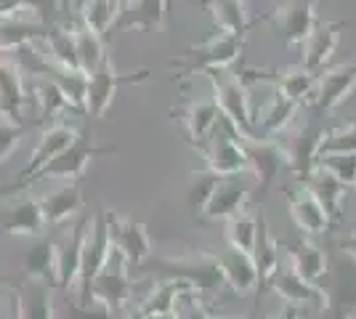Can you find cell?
I'll return each mask as SVG.
<instances>
[{
    "mask_svg": "<svg viewBox=\"0 0 356 319\" xmlns=\"http://www.w3.org/2000/svg\"><path fill=\"white\" fill-rule=\"evenodd\" d=\"M205 75L213 83V101L218 106L221 117L242 138H252V109L250 96H248V85L245 77L237 75L232 67H221V69H208Z\"/></svg>",
    "mask_w": 356,
    "mask_h": 319,
    "instance_id": "1",
    "label": "cell"
},
{
    "mask_svg": "<svg viewBox=\"0 0 356 319\" xmlns=\"http://www.w3.org/2000/svg\"><path fill=\"white\" fill-rule=\"evenodd\" d=\"M128 261L120 256L118 250H109V259L102 266V272L90 279L86 298L80 301V309H90V304H99L109 314H115L120 309H125L131 298V272H128Z\"/></svg>",
    "mask_w": 356,
    "mask_h": 319,
    "instance_id": "2",
    "label": "cell"
},
{
    "mask_svg": "<svg viewBox=\"0 0 356 319\" xmlns=\"http://www.w3.org/2000/svg\"><path fill=\"white\" fill-rule=\"evenodd\" d=\"M160 269L170 274V279L186 282L197 295L218 293L226 285L221 263L216 259V253H210V250H192V253H184L176 259H163Z\"/></svg>",
    "mask_w": 356,
    "mask_h": 319,
    "instance_id": "3",
    "label": "cell"
},
{
    "mask_svg": "<svg viewBox=\"0 0 356 319\" xmlns=\"http://www.w3.org/2000/svg\"><path fill=\"white\" fill-rule=\"evenodd\" d=\"M242 56V38L232 32H216L205 43L192 46L181 59L173 64L178 67V77H189L194 72H208V69H221L232 67Z\"/></svg>",
    "mask_w": 356,
    "mask_h": 319,
    "instance_id": "4",
    "label": "cell"
},
{
    "mask_svg": "<svg viewBox=\"0 0 356 319\" xmlns=\"http://www.w3.org/2000/svg\"><path fill=\"white\" fill-rule=\"evenodd\" d=\"M202 152H205V173L210 176L223 179V176H242L248 170L242 136L223 117L213 128L208 141L202 144Z\"/></svg>",
    "mask_w": 356,
    "mask_h": 319,
    "instance_id": "5",
    "label": "cell"
},
{
    "mask_svg": "<svg viewBox=\"0 0 356 319\" xmlns=\"http://www.w3.org/2000/svg\"><path fill=\"white\" fill-rule=\"evenodd\" d=\"M77 138H80L77 128L67 125V122H54V125H48V128L43 131V136L38 138L35 149H32L30 163L19 170V176L14 179V183L0 186V197L14 195V192H22V189H24V183L30 181V179L38 173V170H40V167L48 165L54 157H59L64 149H70Z\"/></svg>",
    "mask_w": 356,
    "mask_h": 319,
    "instance_id": "6",
    "label": "cell"
},
{
    "mask_svg": "<svg viewBox=\"0 0 356 319\" xmlns=\"http://www.w3.org/2000/svg\"><path fill=\"white\" fill-rule=\"evenodd\" d=\"M112 152H115V147H99V144H93L88 138H77L70 149H64L59 157H54L48 165L40 167L30 181L24 183V189L38 181H77V179L86 173V167L90 165L93 157H99V154H112ZM24 189H22V192H24Z\"/></svg>",
    "mask_w": 356,
    "mask_h": 319,
    "instance_id": "7",
    "label": "cell"
},
{
    "mask_svg": "<svg viewBox=\"0 0 356 319\" xmlns=\"http://www.w3.org/2000/svg\"><path fill=\"white\" fill-rule=\"evenodd\" d=\"M149 77V69H138L134 75H120L115 69L112 59L106 56L93 72L88 75L86 83V115L90 117H104L106 109L112 106L115 96H118L120 85H128V83H144Z\"/></svg>",
    "mask_w": 356,
    "mask_h": 319,
    "instance_id": "8",
    "label": "cell"
},
{
    "mask_svg": "<svg viewBox=\"0 0 356 319\" xmlns=\"http://www.w3.org/2000/svg\"><path fill=\"white\" fill-rule=\"evenodd\" d=\"M322 136H325V128H322L319 117H309L287 141H280L284 149V163L293 170V176L298 179V183L306 181L309 173L316 167Z\"/></svg>",
    "mask_w": 356,
    "mask_h": 319,
    "instance_id": "9",
    "label": "cell"
},
{
    "mask_svg": "<svg viewBox=\"0 0 356 319\" xmlns=\"http://www.w3.org/2000/svg\"><path fill=\"white\" fill-rule=\"evenodd\" d=\"M93 215H80L74 221L72 231L64 245H56V256H54V285L64 293H72L74 285L80 282V269H83V247L88 237V227Z\"/></svg>",
    "mask_w": 356,
    "mask_h": 319,
    "instance_id": "10",
    "label": "cell"
},
{
    "mask_svg": "<svg viewBox=\"0 0 356 319\" xmlns=\"http://www.w3.org/2000/svg\"><path fill=\"white\" fill-rule=\"evenodd\" d=\"M242 149L248 157V170H252L255 176V189L266 195L268 186L282 173V167H287L280 138H242Z\"/></svg>",
    "mask_w": 356,
    "mask_h": 319,
    "instance_id": "11",
    "label": "cell"
},
{
    "mask_svg": "<svg viewBox=\"0 0 356 319\" xmlns=\"http://www.w3.org/2000/svg\"><path fill=\"white\" fill-rule=\"evenodd\" d=\"M104 218H106V229H109V243H112V247L128 261V266H141L152 256V240H149L144 224L109 211H104Z\"/></svg>",
    "mask_w": 356,
    "mask_h": 319,
    "instance_id": "12",
    "label": "cell"
},
{
    "mask_svg": "<svg viewBox=\"0 0 356 319\" xmlns=\"http://www.w3.org/2000/svg\"><path fill=\"white\" fill-rule=\"evenodd\" d=\"M316 3L319 0H284L282 6L268 16L274 22V27L282 32L284 46H303L306 38L319 22L316 14Z\"/></svg>",
    "mask_w": 356,
    "mask_h": 319,
    "instance_id": "13",
    "label": "cell"
},
{
    "mask_svg": "<svg viewBox=\"0 0 356 319\" xmlns=\"http://www.w3.org/2000/svg\"><path fill=\"white\" fill-rule=\"evenodd\" d=\"M250 195L252 186L248 181H239V176H223V179H216V186L200 213L210 221H226L237 213L248 211Z\"/></svg>",
    "mask_w": 356,
    "mask_h": 319,
    "instance_id": "14",
    "label": "cell"
},
{
    "mask_svg": "<svg viewBox=\"0 0 356 319\" xmlns=\"http://www.w3.org/2000/svg\"><path fill=\"white\" fill-rule=\"evenodd\" d=\"M268 288H274L280 298L293 306H312L316 311H327V304H330L327 290L314 282H306L290 263L277 269V274L268 279Z\"/></svg>",
    "mask_w": 356,
    "mask_h": 319,
    "instance_id": "15",
    "label": "cell"
},
{
    "mask_svg": "<svg viewBox=\"0 0 356 319\" xmlns=\"http://www.w3.org/2000/svg\"><path fill=\"white\" fill-rule=\"evenodd\" d=\"M43 231L45 218L40 211V197L24 195L0 211V234L6 237H40Z\"/></svg>",
    "mask_w": 356,
    "mask_h": 319,
    "instance_id": "16",
    "label": "cell"
},
{
    "mask_svg": "<svg viewBox=\"0 0 356 319\" xmlns=\"http://www.w3.org/2000/svg\"><path fill=\"white\" fill-rule=\"evenodd\" d=\"M287 202H290V215L303 234L319 237V234H327L332 229V218L327 215L322 202L314 197L306 183H298L293 189H287Z\"/></svg>",
    "mask_w": 356,
    "mask_h": 319,
    "instance_id": "17",
    "label": "cell"
},
{
    "mask_svg": "<svg viewBox=\"0 0 356 319\" xmlns=\"http://www.w3.org/2000/svg\"><path fill=\"white\" fill-rule=\"evenodd\" d=\"M165 11H168V0H125V6L115 16L109 32H157L165 24ZM106 32V35H109Z\"/></svg>",
    "mask_w": 356,
    "mask_h": 319,
    "instance_id": "18",
    "label": "cell"
},
{
    "mask_svg": "<svg viewBox=\"0 0 356 319\" xmlns=\"http://www.w3.org/2000/svg\"><path fill=\"white\" fill-rule=\"evenodd\" d=\"M109 229H106L104 211H99L90 218L88 237H86V247H83V269H80V301L86 298V290H88L90 279L102 272V266L109 259Z\"/></svg>",
    "mask_w": 356,
    "mask_h": 319,
    "instance_id": "19",
    "label": "cell"
},
{
    "mask_svg": "<svg viewBox=\"0 0 356 319\" xmlns=\"http://www.w3.org/2000/svg\"><path fill=\"white\" fill-rule=\"evenodd\" d=\"M356 88V64H341L332 69H322L316 77V112H330L341 106Z\"/></svg>",
    "mask_w": 356,
    "mask_h": 319,
    "instance_id": "20",
    "label": "cell"
},
{
    "mask_svg": "<svg viewBox=\"0 0 356 319\" xmlns=\"http://www.w3.org/2000/svg\"><path fill=\"white\" fill-rule=\"evenodd\" d=\"M216 259L221 263L223 282L234 290L237 295H250V293H261V279H258V269L252 263L250 253H242L237 247H223L221 253H216Z\"/></svg>",
    "mask_w": 356,
    "mask_h": 319,
    "instance_id": "21",
    "label": "cell"
},
{
    "mask_svg": "<svg viewBox=\"0 0 356 319\" xmlns=\"http://www.w3.org/2000/svg\"><path fill=\"white\" fill-rule=\"evenodd\" d=\"M346 27V22H316V27L312 30V35L306 38V43H303V67L314 72V75H319L322 69H325V64L332 59V54H335V48H338V40H341V30Z\"/></svg>",
    "mask_w": 356,
    "mask_h": 319,
    "instance_id": "22",
    "label": "cell"
},
{
    "mask_svg": "<svg viewBox=\"0 0 356 319\" xmlns=\"http://www.w3.org/2000/svg\"><path fill=\"white\" fill-rule=\"evenodd\" d=\"M54 282L27 277L22 288L14 290V301L19 306V314L24 319H56L54 311Z\"/></svg>",
    "mask_w": 356,
    "mask_h": 319,
    "instance_id": "23",
    "label": "cell"
},
{
    "mask_svg": "<svg viewBox=\"0 0 356 319\" xmlns=\"http://www.w3.org/2000/svg\"><path fill=\"white\" fill-rule=\"evenodd\" d=\"M27 106V85L22 67L11 59H0V117L22 122Z\"/></svg>",
    "mask_w": 356,
    "mask_h": 319,
    "instance_id": "24",
    "label": "cell"
},
{
    "mask_svg": "<svg viewBox=\"0 0 356 319\" xmlns=\"http://www.w3.org/2000/svg\"><path fill=\"white\" fill-rule=\"evenodd\" d=\"M298 109H300V104H296L293 99H287L284 93H280L274 88L268 104L264 106V112H261V117L252 120V133L258 138L282 136L284 131L293 125V120H296Z\"/></svg>",
    "mask_w": 356,
    "mask_h": 319,
    "instance_id": "25",
    "label": "cell"
},
{
    "mask_svg": "<svg viewBox=\"0 0 356 319\" xmlns=\"http://www.w3.org/2000/svg\"><path fill=\"white\" fill-rule=\"evenodd\" d=\"M218 120H221V112H218L213 99H197V101L186 104L178 112V122H181L184 133L189 136L194 147H202L208 141Z\"/></svg>",
    "mask_w": 356,
    "mask_h": 319,
    "instance_id": "26",
    "label": "cell"
},
{
    "mask_svg": "<svg viewBox=\"0 0 356 319\" xmlns=\"http://www.w3.org/2000/svg\"><path fill=\"white\" fill-rule=\"evenodd\" d=\"M250 259L258 269V279L261 285H268V279L277 274V269L282 266V247L277 243V237L271 234L266 221V213H258V231H255V243H252Z\"/></svg>",
    "mask_w": 356,
    "mask_h": 319,
    "instance_id": "27",
    "label": "cell"
},
{
    "mask_svg": "<svg viewBox=\"0 0 356 319\" xmlns=\"http://www.w3.org/2000/svg\"><path fill=\"white\" fill-rule=\"evenodd\" d=\"M40 211H43L45 227H61L72 221L77 213L83 211V192L74 181H67L64 186L48 192L40 197Z\"/></svg>",
    "mask_w": 356,
    "mask_h": 319,
    "instance_id": "28",
    "label": "cell"
},
{
    "mask_svg": "<svg viewBox=\"0 0 356 319\" xmlns=\"http://www.w3.org/2000/svg\"><path fill=\"white\" fill-rule=\"evenodd\" d=\"M261 77L271 80L277 91L284 93L287 99H293L296 104L303 106L306 101L314 99V93H316V77L319 75H314L303 64H298V67H287V69H280L274 75H261Z\"/></svg>",
    "mask_w": 356,
    "mask_h": 319,
    "instance_id": "29",
    "label": "cell"
},
{
    "mask_svg": "<svg viewBox=\"0 0 356 319\" xmlns=\"http://www.w3.org/2000/svg\"><path fill=\"white\" fill-rule=\"evenodd\" d=\"M72 43H74V56H77V67H80V72H86L90 75L102 61L106 59V51H104V38L99 35L96 30H90L88 24L77 16V22H74L72 27Z\"/></svg>",
    "mask_w": 356,
    "mask_h": 319,
    "instance_id": "30",
    "label": "cell"
},
{
    "mask_svg": "<svg viewBox=\"0 0 356 319\" xmlns=\"http://www.w3.org/2000/svg\"><path fill=\"white\" fill-rule=\"evenodd\" d=\"M45 35H48L45 22H35V19H6V22H0V51H6V54L22 51V48L40 43Z\"/></svg>",
    "mask_w": 356,
    "mask_h": 319,
    "instance_id": "31",
    "label": "cell"
},
{
    "mask_svg": "<svg viewBox=\"0 0 356 319\" xmlns=\"http://www.w3.org/2000/svg\"><path fill=\"white\" fill-rule=\"evenodd\" d=\"M287 259H290V266L296 269L306 282H319L322 277H327L330 266H327V253L314 245L312 240H300V243L290 245L287 247Z\"/></svg>",
    "mask_w": 356,
    "mask_h": 319,
    "instance_id": "32",
    "label": "cell"
},
{
    "mask_svg": "<svg viewBox=\"0 0 356 319\" xmlns=\"http://www.w3.org/2000/svg\"><path fill=\"white\" fill-rule=\"evenodd\" d=\"M189 285L181 282V279H165L157 288L149 290V295L138 304L136 319H165L173 314L176 301L181 295V290H186Z\"/></svg>",
    "mask_w": 356,
    "mask_h": 319,
    "instance_id": "33",
    "label": "cell"
},
{
    "mask_svg": "<svg viewBox=\"0 0 356 319\" xmlns=\"http://www.w3.org/2000/svg\"><path fill=\"white\" fill-rule=\"evenodd\" d=\"M306 186L312 189V195L319 202H322V208L327 211V215L335 221V218H341V211H343V195L348 192V186L341 183L335 176H330L327 170L322 167H314L312 173H309V179H306Z\"/></svg>",
    "mask_w": 356,
    "mask_h": 319,
    "instance_id": "34",
    "label": "cell"
},
{
    "mask_svg": "<svg viewBox=\"0 0 356 319\" xmlns=\"http://www.w3.org/2000/svg\"><path fill=\"white\" fill-rule=\"evenodd\" d=\"M202 6L210 11L216 27L221 32H232V35L242 38L252 27L248 11H245V0H202Z\"/></svg>",
    "mask_w": 356,
    "mask_h": 319,
    "instance_id": "35",
    "label": "cell"
},
{
    "mask_svg": "<svg viewBox=\"0 0 356 319\" xmlns=\"http://www.w3.org/2000/svg\"><path fill=\"white\" fill-rule=\"evenodd\" d=\"M258 231V213L242 211L232 218H226V243L229 247H237L242 253H250Z\"/></svg>",
    "mask_w": 356,
    "mask_h": 319,
    "instance_id": "36",
    "label": "cell"
},
{
    "mask_svg": "<svg viewBox=\"0 0 356 319\" xmlns=\"http://www.w3.org/2000/svg\"><path fill=\"white\" fill-rule=\"evenodd\" d=\"M54 256H56V245L54 243L32 245L30 250L24 253V272H27V277L54 282Z\"/></svg>",
    "mask_w": 356,
    "mask_h": 319,
    "instance_id": "37",
    "label": "cell"
},
{
    "mask_svg": "<svg viewBox=\"0 0 356 319\" xmlns=\"http://www.w3.org/2000/svg\"><path fill=\"white\" fill-rule=\"evenodd\" d=\"M316 167L327 170L346 186L356 183V152H330L316 157Z\"/></svg>",
    "mask_w": 356,
    "mask_h": 319,
    "instance_id": "38",
    "label": "cell"
},
{
    "mask_svg": "<svg viewBox=\"0 0 356 319\" xmlns=\"http://www.w3.org/2000/svg\"><path fill=\"white\" fill-rule=\"evenodd\" d=\"M38 104H40V117L43 120H56V115L59 112H67V109H72L70 106V101H67V96L51 83V80H45V83H40L38 85Z\"/></svg>",
    "mask_w": 356,
    "mask_h": 319,
    "instance_id": "39",
    "label": "cell"
},
{
    "mask_svg": "<svg viewBox=\"0 0 356 319\" xmlns=\"http://www.w3.org/2000/svg\"><path fill=\"white\" fill-rule=\"evenodd\" d=\"M330 152H356V120L341 125V128L325 131L322 144H319V154Z\"/></svg>",
    "mask_w": 356,
    "mask_h": 319,
    "instance_id": "40",
    "label": "cell"
},
{
    "mask_svg": "<svg viewBox=\"0 0 356 319\" xmlns=\"http://www.w3.org/2000/svg\"><path fill=\"white\" fill-rule=\"evenodd\" d=\"M173 319H213V314L208 311V306L202 304V295H197L192 288H186L178 295Z\"/></svg>",
    "mask_w": 356,
    "mask_h": 319,
    "instance_id": "41",
    "label": "cell"
},
{
    "mask_svg": "<svg viewBox=\"0 0 356 319\" xmlns=\"http://www.w3.org/2000/svg\"><path fill=\"white\" fill-rule=\"evenodd\" d=\"M27 133V125L24 122H14L0 117V165L14 154V149L19 147L22 136Z\"/></svg>",
    "mask_w": 356,
    "mask_h": 319,
    "instance_id": "42",
    "label": "cell"
},
{
    "mask_svg": "<svg viewBox=\"0 0 356 319\" xmlns=\"http://www.w3.org/2000/svg\"><path fill=\"white\" fill-rule=\"evenodd\" d=\"M216 179H218V176H210V173H200V179H197V183H194L192 192H189V202H192L197 211H202L205 199L210 197V192H213V186H216Z\"/></svg>",
    "mask_w": 356,
    "mask_h": 319,
    "instance_id": "43",
    "label": "cell"
},
{
    "mask_svg": "<svg viewBox=\"0 0 356 319\" xmlns=\"http://www.w3.org/2000/svg\"><path fill=\"white\" fill-rule=\"evenodd\" d=\"M268 319H303V317H300V306L287 304V306H282L280 311H274Z\"/></svg>",
    "mask_w": 356,
    "mask_h": 319,
    "instance_id": "44",
    "label": "cell"
},
{
    "mask_svg": "<svg viewBox=\"0 0 356 319\" xmlns=\"http://www.w3.org/2000/svg\"><path fill=\"white\" fill-rule=\"evenodd\" d=\"M338 247H341L346 256H351V259L356 261V231H354V234H346V237H341V240H338Z\"/></svg>",
    "mask_w": 356,
    "mask_h": 319,
    "instance_id": "45",
    "label": "cell"
},
{
    "mask_svg": "<svg viewBox=\"0 0 356 319\" xmlns=\"http://www.w3.org/2000/svg\"><path fill=\"white\" fill-rule=\"evenodd\" d=\"M106 8H109V14H112V22H115V16L120 14V8L125 6V0H104Z\"/></svg>",
    "mask_w": 356,
    "mask_h": 319,
    "instance_id": "46",
    "label": "cell"
},
{
    "mask_svg": "<svg viewBox=\"0 0 356 319\" xmlns=\"http://www.w3.org/2000/svg\"><path fill=\"white\" fill-rule=\"evenodd\" d=\"M6 319H24L22 314H19V306H16V301L11 298V311H8V317Z\"/></svg>",
    "mask_w": 356,
    "mask_h": 319,
    "instance_id": "47",
    "label": "cell"
},
{
    "mask_svg": "<svg viewBox=\"0 0 356 319\" xmlns=\"http://www.w3.org/2000/svg\"><path fill=\"white\" fill-rule=\"evenodd\" d=\"M70 3H72V0H61V8H70Z\"/></svg>",
    "mask_w": 356,
    "mask_h": 319,
    "instance_id": "48",
    "label": "cell"
},
{
    "mask_svg": "<svg viewBox=\"0 0 356 319\" xmlns=\"http://www.w3.org/2000/svg\"><path fill=\"white\" fill-rule=\"evenodd\" d=\"M343 319H356V311H354V314H348V317H343Z\"/></svg>",
    "mask_w": 356,
    "mask_h": 319,
    "instance_id": "49",
    "label": "cell"
},
{
    "mask_svg": "<svg viewBox=\"0 0 356 319\" xmlns=\"http://www.w3.org/2000/svg\"><path fill=\"white\" fill-rule=\"evenodd\" d=\"M213 319H237V317H213Z\"/></svg>",
    "mask_w": 356,
    "mask_h": 319,
    "instance_id": "50",
    "label": "cell"
},
{
    "mask_svg": "<svg viewBox=\"0 0 356 319\" xmlns=\"http://www.w3.org/2000/svg\"><path fill=\"white\" fill-rule=\"evenodd\" d=\"M165 319H173V314H170V317H165Z\"/></svg>",
    "mask_w": 356,
    "mask_h": 319,
    "instance_id": "51",
    "label": "cell"
},
{
    "mask_svg": "<svg viewBox=\"0 0 356 319\" xmlns=\"http://www.w3.org/2000/svg\"><path fill=\"white\" fill-rule=\"evenodd\" d=\"M354 186H356V183H354Z\"/></svg>",
    "mask_w": 356,
    "mask_h": 319,
    "instance_id": "52",
    "label": "cell"
}]
</instances>
